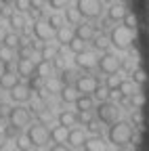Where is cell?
<instances>
[{
	"label": "cell",
	"instance_id": "obj_1",
	"mask_svg": "<svg viewBox=\"0 0 149 151\" xmlns=\"http://www.w3.org/2000/svg\"><path fill=\"white\" fill-rule=\"evenodd\" d=\"M132 134H135L132 124H130V122H124V120H116L114 124L109 126L107 139H109V143L122 147V145H128L130 141H132Z\"/></svg>",
	"mask_w": 149,
	"mask_h": 151
},
{
	"label": "cell",
	"instance_id": "obj_2",
	"mask_svg": "<svg viewBox=\"0 0 149 151\" xmlns=\"http://www.w3.org/2000/svg\"><path fill=\"white\" fill-rule=\"evenodd\" d=\"M109 42L114 44L118 50H126V48H130V44L135 42V32L128 29V27H124V25H118V27L111 29Z\"/></svg>",
	"mask_w": 149,
	"mask_h": 151
},
{
	"label": "cell",
	"instance_id": "obj_3",
	"mask_svg": "<svg viewBox=\"0 0 149 151\" xmlns=\"http://www.w3.org/2000/svg\"><path fill=\"white\" fill-rule=\"evenodd\" d=\"M25 137H27V141L32 143V147H44V145L50 141L48 128H46L44 124H40V122L32 124V126L27 128V132H25Z\"/></svg>",
	"mask_w": 149,
	"mask_h": 151
},
{
	"label": "cell",
	"instance_id": "obj_4",
	"mask_svg": "<svg viewBox=\"0 0 149 151\" xmlns=\"http://www.w3.org/2000/svg\"><path fill=\"white\" fill-rule=\"evenodd\" d=\"M120 116V109L114 101H101L97 105V120L101 124H114Z\"/></svg>",
	"mask_w": 149,
	"mask_h": 151
},
{
	"label": "cell",
	"instance_id": "obj_5",
	"mask_svg": "<svg viewBox=\"0 0 149 151\" xmlns=\"http://www.w3.org/2000/svg\"><path fill=\"white\" fill-rule=\"evenodd\" d=\"M73 88L78 90V94H88L92 97L99 88H101V82L97 76H78L76 82H73Z\"/></svg>",
	"mask_w": 149,
	"mask_h": 151
},
{
	"label": "cell",
	"instance_id": "obj_6",
	"mask_svg": "<svg viewBox=\"0 0 149 151\" xmlns=\"http://www.w3.org/2000/svg\"><path fill=\"white\" fill-rule=\"evenodd\" d=\"M97 67L105 73V76H111V73H118L122 69V59L114 52H103V57H99L97 61Z\"/></svg>",
	"mask_w": 149,
	"mask_h": 151
},
{
	"label": "cell",
	"instance_id": "obj_7",
	"mask_svg": "<svg viewBox=\"0 0 149 151\" xmlns=\"http://www.w3.org/2000/svg\"><path fill=\"white\" fill-rule=\"evenodd\" d=\"M9 124L11 126H17V128H23V126H27L30 122H32V113H30V109L27 107H23V105H15V107H11L9 109Z\"/></svg>",
	"mask_w": 149,
	"mask_h": 151
},
{
	"label": "cell",
	"instance_id": "obj_8",
	"mask_svg": "<svg viewBox=\"0 0 149 151\" xmlns=\"http://www.w3.org/2000/svg\"><path fill=\"white\" fill-rule=\"evenodd\" d=\"M76 9H78V13H80L82 17L95 19V17L101 15L103 4H101V0H78V2H76Z\"/></svg>",
	"mask_w": 149,
	"mask_h": 151
},
{
	"label": "cell",
	"instance_id": "obj_9",
	"mask_svg": "<svg viewBox=\"0 0 149 151\" xmlns=\"http://www.w3.org/2000/svg\"><path fill=\"white\" fill-rule=\"evenodd\" d=\"M32 34H34L36 40H40V42H50L55 38V29L48 25V21H44V19H38V21L34 23Z\"/></svg>",
	"mask_w": 149,
	"mask_h": 151
},
{
	"label": "cell",
	"instance_id": "obj_10",
	"mask_svg": "<svg viewBox=\"0 0 149 151\" xmlns=\"http://www.w3.org/2000/svg\"><path fill=\"white\" fill-rule=\"evenodd\" d=\"M76 65L80 67V69H84V71H90V69H95L97 67V61H99V57L92 52V50H82V52H78L76 55Z\"/></svg>",
	"mask_w": 149,
	"mask_h": 151
},
{
	"label": "cell",
	"instance_id": "obj_11",
	"mask_svg": "<svg viewBox=\"0 0 149 151\" xmlns=\"http://www.w3.org/2000/svg\"><path fill=\"white\" fill-rule=\"evenodd\" d=\"M11 92V99L17 103V105H21V103H27L30 99H32V88L27 86V84H17L13 90H9Z\"/></svg>",
	"mask_w": 149,
	"mask_h": 151
},
{
	"label": "cell",
	"instance_id": "obj_12",
	"mask_svg": "<svg viewBox=\"0 0 149 151\" xmlns=\"http://www.w3.org/2000/svg\"><path fill=\"white\" fill-rule=\"evenodd\" d=\"M19 78H34L36 73V63L34 59H17V67H15Z\"/></svg>",
	"mask_w": 149,
	"mask_h": 151
},
{
	"label": "cell",
	"instance_id": "obj_13",
	"mask_svg": "<svg viewBox=\"0 0 149 151\" xmlns=\"http://www.w3.org/2000/svg\"><path fill=\"white\" fill-rule=\"evenodd\" d=\"M17 84H19L17 71L15 69H2V73H0V88L2 90H13Z\"/></svg>",
	"mask_w": 149,
	"mask_h": 151
},
{
	"label": "cell",
	"instance_id": "obj_14",
	"mask_svg": "<svg viewBox=\"0 0 149 151\" xmlns=\"http://www.w3.org/2000/svg\"><path fill=\"white\" fill-rule=\"evenodd\" d=\"M73 36L76 38H80V40H84V42H90L92 38L97 36V32H95V25H90V23H78L76 25V29H73Z\"/></svg>",
	"mask_w": 149,
	"mask_h": 151
},
{
	"label": "cell",
	"instance_id": "obj_15",
	"mask_svg": "<svg viewBox=\"0 0 149 151\" xmlns=\"http://www.w3.org/2000/svg\"><path fill=\"white\" fill-rule=\"evenodd\" d=\"M84 141H86V132L82 130V128H69V132H67V141L65 143H69V147H82L84 145Z\"/></svg>",
	"mask_w": 149,
	"mask_h": 151
},
{
	"label": "cell",
	"instance_id": "obj_16",
	"mask_svg": "<svg viewBox=\"0 0 149 151\" xmlns=\"http://www.w3.org/2000/svg\"><path fill=\"white\" fill-rule=\"evenodd\" d=\"M84 151H107V143L101 134H95L84 141Z\"/></svg>",
	"mask_w": 149,
	"mask_h": 151
},
{
	"label": "cell",
	"instance_id": "obj_17",
	"mask_svg": "<svg viewBox=\"0 0 149 151\" xmlns=\"http://www.w3.org/2000/svg\"><path fill=\"white\" fill-rule=\"evenodd\" d=\"M71 38H73V29L69 25H63V27H59L57 32H55V40H57L61 46H67L71 42Z\"/></svg>",
	"mask_w": 149,
	"mask_h": 151
},
{
	"label": "cell",
	"instance_id": "obj_18",
	"mask_svg": "<svg viewBox=\"0 0 149 151\" xmlns=\"http://www.w3.org/2000/svg\"><path fill=\"white\" fill-rule=\"evenodd\" d=\"M73 105H76V113H88L92 107H95V103H92V97H88V94H80Z\"/></svg>",
	"mask_w": 149,
	"mask_h": 151
},
{
	"label": "cell",
	"instance_id": "obj_19",
	"mask_svg": "<svg viewBox=\"0 0 149 151\" xmlns=\"http://www.w3.org/2000/svg\"><path fill=\"white\" fill-rule=\"evenodd\" d=\"M59 124L65 126V128L76 126V124H78V113H76V111H71V109L61 111V113H59Z\"/></svg>",
	"mask_w": 149,
	"mask_h": 151
},
{
	"label": "cell",
	"instance_id": "obj_20",
	"mask_svg": "<svg viewBox=\"0 0 149 151\" xmlns=\"http://www.w3.org/2000/svg\"><path fill=\"white\" fill-rule=\"evenodd\" d=\"M67 132H69V128H65V126H55V128H50L48 130V134H50V139H53V143H65L67 141Z\"/></svg>",
	"mask_w": 149,
	"mask_h": 151
},
{
	"label": "cell",
	"instance_id": "obj_21",
	"mask_svg": "<svg viewBox=\"0 0 149 151\" xmlns=\"http://www.w3.org/2000/svg\"><path fill=\"white\" fill-rule=\"evenodd\" d=\"M126 13H128V11L124 9V4H122V2H118V4H111V6L107 9V17L111 19V21H122Z\"/></svg>",
	"mask_w": 149,
	"mask_h": 151
},
{
	"label": "cell",
	"instance_id": "obj_22",
	"mask_svg": "<svg viewBox=\"0 0 149 151\" xmlns=\"http://www.w3.org/2000/svg\"><path fill=\"white\" fill-rule=\"evenodd\" d=\"M63 11H65V17H63L65 23H69V25H78V23L82 21V15L78 13L76 6H67V9H63Z\"/></svg>",
	"mask_w": 149,
	"mask_h": 151
},
{
	"label": "cell",
	"instance_id": "obj_23",
	"mask_svg": "<svg viewBox=\"0 0 149 151\" xmlns=\"http://www.w3.org/2000/svg\"><path fill=\"white\" fill-rule=\"evenodd\" d=\"M6 21L13 27V32H23V27H25V17L21 13H11V17L6 19Z\"/></svg>",
	"mask_w": 149,
	"mask_h": 151
},
{
	"label": "cell",
	"instance_id": "obj_24",
	"mask_svg": "<svg viewBox=\"0 0 149 151\" xmlns=\"http://www.w3.org/2000/svg\"><path fill=\"white\" fill-rule=\"evenodd\" d=\"M59 94H61V101H63V103H76V99L80 97L78 90L73 88V86H63Z\"/></svg>",
	"mask_w": 149,
	"mask_h": 151
},
{
	"label": "cell",
	"instance_id": "obj_25",
	"mask_svg": "<svg viewBox=\"0 0 149 151\" xmlns=\"http://www.w3.org/2000/svg\"><path fill=\"white\" fill-rule=\"evenodd\" d=\"M50 71H53V63L50 61H38L36 63V78H48L50 76Z\"/></svg>",
	"mask_w": 149,
	"mask_h": 151
},
{
	"label": "cell",
	"instance_id": "obj_26",
	"mask_svg": "<svg viewBox=\"0 0 149 151\" xmlns=\"http://www.w3.org/2000/svg\"><path fill=\"white\" fill-rule=\"evenodd\" d=\"M63 84L59 78H55V76H48V78H44V90L46 92H61Z\"/></svg>",
	"mask_w": 149,
	"mask_h": 151
},
{
	"label": "cell",
	"instance_id": "obj_27",
	"mask_svg": "<svg viewBox=\"0 0 149 151\" xmlns=\"http://www.w3.org/2000/svg\"><path fill=\"white\" fill-rule=\"evenodd\" d=\"M118 90H120L122 97H132V94L137 92V84L132 80H122L120 86H118Z\"/></svg>",
	"mask_w": 149,
	"mask_h": 151
},
{
	"label": "cell",
	"instance_id": "obj_28",
	"mask_svg": "<svg viewBox=\"0 0 149 151\" xmlns=\"http://www.w3.org/2000/svg\"><path fill=\"white\" fill-rule=\"evenodd\" d=\"M13 59H15V50L13 48H9V46H4V44H0V63H13Z\"/></svg>",
	"mask_w": 149,
	"mask_h": 151
},
{
	"label": "cell",
	"instance_id": "obj_29",
	"mask_svg": "<svg viewBox=\"0 0 149 151\" xmlns=\"http://www.w3.org/2000/svg\"><path fill=\"white\" fill-rule=\"evenodd\" d=\"M55 55H57V50H55L48 42L40 48V61H53L55 59Z\"/></svg>",
	"mask_w": 149,
	"mask_h": 151
},
{
	"label": "cell",
	"instance_id": "obj_30",
	"mask_svg": "<svg viewBox=\"0 0 149 151\" xmlns=\"http://www.w3.org/2000/svg\"><path fill=\"white\" fill-rule=\"evenodd\" d=\"M67 46H69V50H71L73 55H78V52L86 50V42H84V40H80V38H76V36L71 38V42H69Z\"/></svg>",
	"mask_w": 149,
	"mask_h": 151
},
{
	"label": "cell",
	"instance_id": "obj_31",
	"mask_svg": "<svg viewBox=\"0 0 149 151\" xmlns=\"http://www.w3.org/2000/svg\"><path fill=\"white\" fill-rule=\"evenodd\" d=\"M4 46H9V48H19V44H21V38H19V34H6V38H4V42H2Z\"/></svg>",
	"mask_w": 149,
	"mask_h": 151
},
{
	"label": "cell",
	"instance_id": "obj_32",
	"mask_svg": "<svg viewBox=\"0 0 149 151\" xmlns=\"http://www.w3.org/2000/svg\"><path fill=\"white\" fill-rule=\"evenodd\" d=\"M50 63H53V67H57V69H61V71H65V69H67V65H69L67 57H63L61 52H57V55H55V59H53Z\"/></svg>",
	"mask_w": 149,
	"mask_h": 151
},
{
	"label": "cell",
	"instance_id": "obj_33",
	"mask_svg": "<svg viewBox=\"0 0 149 151\" xmlns=\"http://www.w3.org/2000/svg\"><path fill=\"white\" fill-rule=\"evenodd\" d=\"M130 99V105H132V109H143V105H145V94L143 92H135L132 97H128Z\"/></svg>",
	"mask_w": 149,
	"mask_h": 151
},
{
	"label": "cell",
	"instance_id": "obj_34",
	"mask_svg": "<svg viewBox=\"0 0 149 151\" xmlns=\"http://www.w3.org/2000/svg\"><path fill=\"white\" fill-rule=\"evenodd\" d=\"M15 147H17V151H32V143L23 134H19V137L15 139Z\"/></svg>",
	"mask_w": 149,
	"mask_h": 151
},
{
	"label": "cell",
	"instance_id": "obj_35",
	"mask_svg": "<svg viewBox=\"0 0 149 151\" xmlns=\"http://www.w3.org/2000/svg\"><path fill=\"white\" fill-rule=\"evenodd\" d=\"M130 76H132L130 80H132L135 84H145V82H147V76H145V71H143L141 67L132 69V71H130Z\"/></svg>",
	"mask_w": 149,
	"mask_h": 151
},
{
	"label": "cell",
	"instance_id": "obj_36",
	"mask_svg": "<svg viewBox=\"0 0 149 151\" xmlns=\"http://www.w3.org/2000/svg\"><path fill=\"white\" fill-rule=\"evenodd\" d=\"M46 21H48V25H50L55 32H57L59 27H63V25H65V21H63V17H61V15H50Z\"/></svg>",
	"mask_w": 149,
	"mask_h": 151
},
{
	"label": "cell",
	"instance_id": "obj_37",
	"mask_svg": "<svg viewBox=\"0 0 149 151\" xmlns=\"http://www.w3.org/2000/svg\"><path fill=\"white\" fill-rule=\"evenodd\" d=\"M122 23H124V27H128V29H137V17L132 15V13H126L124 15V19H122Z\"/></svg>",
	"mask_w": 149,
	"mask_h": 151
},
{
	"label": "cell",
	"instance_id": "obj_38",
	"mask_svg": "<svg viewBox=\"0 0 149 151\" xmlns=\"http://www.w3.org/2000/svg\"><path fill=\"white\" fill-rule=\"evenodd\" d=\"M101 122L97 120V118H90L88 122H86V130L88 132H92V134H101V126H99Z\"/></svg>",
	"mask_w": 149,
	"mask_h": 151
},
{
	"label": "cell",
	"instance_id": "obj_39",
	"mask_svg": "<svg viewBox=\"0 0 149 151\" xmlns=\"http://www.w3.org/2000/svg\"><path fill=\"white\" fill-rule=\"evenodd\" d=\"M92 44H95V48H97V50H103V52H105V48H107L109 40H107L105 36H95V38H92Z\"/></svg>",
	"mask_w": 149,
	"mask_h": 151
},
{
	"label": "cell",
	"instance_id": "obj_40",
	"mask_svg": "<svg viewBox=\"0 0 149 151\" xmlns=\"http://www.w3.org/2000/svg\"><path fill=\"white\" fill-rule=\"evenodd\" d=\"M120 82H122V78L118 73H111V76H107V90H116L118 86H120Z\"/></svg>",
	"mask_w": 149,
	"mask_h": 151
},
{
	"label": "cell",
	"instance_id": "obj_41",
	"mask_svg": "<svg viewBox=\"0 0 149 151\" xmlns=\"http://www.w3.org/2000/svg\"><path fill=\"white\" fill-rule=\"evenodd\" d=\"M46 2H48V6L55 9V11H63V9L69 6V0H46Z\"/></svg>",
	"mask_w": 149,
	"mask_h": 151
},
{
	"label": "cell",
	"instance_id": "obj_42",
	"mask_svg": "<svg viewBox=\"0 0 149 151\" xmlns=\"http://www.w3.org/2000/svg\"><path fill=\"white\" fill-rule=\"evenodd\" d=\"M130 120H132V124H135L137 128H141V126H143V113H141V109H135L132 116H130Z\"/></svg>",
	"mask_w": 149,
	"mask_h": 151
},
{
	"label": "cell",
	"instance_id": "obj_43",
	"mask_svg": "<svg viewBox=\"0 0 149 151\" xmlns=\"http://www.w3.org/2000/svg\"><path fill=\"white\" fill-rule=\"evenodd\" d=\"M4 137H6V139H17V137H19V128L9 124V126L4 128Z\"/></svg>",
	"mask_w": 149,
	"mask_h": 151
},
{
	"label": "cell",
	"instance_id": "obj_44",
	"mask_svg": "<svg viewBox=\"0 0 149 151\" xmlns=\"http://www.w3.org/2000/svg\"><path fill=\"white\" fill-rule=\"evenodd\" d=\"M15 9H17V13H23V11H27L30 9V0H15Z\"/></svg>",
	"mask_w": 149,
	"mask_h": 151
},
{
	"label": "cell",
	"instance_id": "obj_45",
	"mask_svg": "<svg viewBox=\"0 0 149 151\" xmlns=\"http://www.w3.org/2000/svg\"><path fill=\"white\" fill-rule=\"evenodd\" d=\"M44 2H46V0H30V9L27 11H42Z\"/></svg>",
	"mask_w": 149,
	"mask_h": 151
},
{
	"label": "cell",
	"instance_id": "obj_46",
	"mask_svg": "<svg viewBox=\"0 0 149 151\" xmlns=\"http://www.w3.org/2000/svg\"><path fill=\"white\" fill-rule=\"evenodd\" d=\"M50 120H53V113H50V111H40V124L46 126Z\"/></svg>",
	"mask_w": 149,
	"mask_h": 151
},
{
	"label": "cell",
	"instance_id": "obj_47",
	"mask_svg": "<svg viewBox=\"0 0 149 151\" xmlns=\"http://www.w3.org/2000/svg\"><path fill=\"white\" fill-rule=\"evenodd\" d=\"M48 151H69V147H67L65 143H55V145H53Z\"/></svg>",
	"mask_w": 149,
	"mask_h": 151
},
{
	"label": "cell",
	"instance_id": "obj_48",
	"mask_svg": "<svg viewBox=\"0 0 149 151\" xmlns=\"http://www.w3.org/2000/svg\"><path fill=\"white\" fill-rule=\"evenodd\" d=\"M0 17H4V19H9V17H11V11H9V6H6V4L0 9Z\"/></svg>",
	"mask_w": 149,
	"mask_h": 151
},
{
	"label": "cell",
	"instance_id": "obj_49",
	"mask_svg": "<svg viewBox=\"0 0 149 151\" xmlns=\"http://www.w3.org/2000/svg\"><path fill=\"white\" fill-rule=\"evenodd\" d=\"M6 141H9V139L4 137V132H0V149H4V147H6Z\"/></svg>",
	"mask_w": 149,
	"mask_h": 151
},
{
	"label": "cell",
	"instance_id": "obj_50",
	"mask_svg": "<svg viewBox=\"0 0 149 151\" xmlns=\"http://www.w3.org/2000/svg\"><path fill=\"white\" fill-rule=\"evenodd\" d=\"M6 34H9V32H6V29H4L2 25H0V44L4 42V38H6Z\"/></svg>",
	"mask_w": 149,
	"mask_h": 151
},
{
	"label": "cell",
	"instance_id": "obj_51",
	"mask_svg": "<svg viewBox=\"0 0 149 151\" xmlns=\"http://www.w3.org/2000/svg\"><path fill=\"white\" fill-rule=\"evenodd\" d=\"M118 151H135L130 145H122V147H118Z\"/></svg>",
	"mask_w": 149,
	"mask_h": 151
},
{
	"label": "cell",
	"instance_id": "obj_52",
	"mask_svg": "<svg viewBox=\"0 0 149 151\" xmlns=\"http://www.w3.org/2000/svg\"><path fill=\"white\" fill-rule=\"evenodd\" d=\"M0 2H2V4H6V6H9V4H13V2H15V0H0Z\"/></svg>",
	"mask_w": 149,
	"mask_h": 151
},
{
	"label": "cell",
	"instance_id": "obj_53",
	"mask_svg": "<svg viewBox=\"0 0 149 151\" xmlns=\"http://www.w3.org/2000/svg\"><path fill=\"white\" fill-rule=\"evenodd\" d=\"M2 109H4V105H2V99H0V113H2Z\"/></svg>",
	"mask_w": 149,
	"mask_h": 151
},
{
	"label": "cell",
	"instance_id": "obj_54",
	"mask_svg": "<svg viewBox=\"0 0 149 151\" xmlns=\"http://www.w3.org/2000/svg\"><path fill=\"white\" fill-rule=\"evenodd\" d=\"M120 2H128V0H120Z\"/></svg>",
	"mask_w": 149,
	"mask_h": 151
},
{
	"label": "cell",
	"instance_id": "obj_55",
	"mask_svg": "<svg viewBox=\"0 0 149 151\" xmlns=\"http://www.w3.org/2000/svg\"><path fill=\"white\" fill-rule=\"evenodd\" d=\"M0 69H2V63H0Z\"/></svg>",
	"mask_w": 149,
	"mask_h": 151
}]
</instances>
